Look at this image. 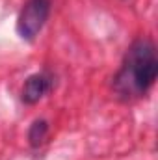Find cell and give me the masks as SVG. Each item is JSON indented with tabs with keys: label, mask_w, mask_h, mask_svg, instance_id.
Masks as SVG:
<instances>
[{
	"label": "cell",
	"mask_w": 158,
	"mask_h": 160,
	"mask_svg": "<svg viewBox=\"0 0 158 160\" xmlns=\"http://www.w3.org/2000/svg\"><path fill=\"white\" fill-rule=\"evenodd\" d=\"M50 89H52V77L48 73H36L26 78L24 86H22L21 99L26 104H36Z\"/></svg>",
	"instance_id": "3957f363"
},
{
	"label": "cell",
	"mask_w": 158,
	"mask_h": 160,
	"mask_svg": "<svg viewBox=\"0 0 158 160\" xmlns=\"http://www.w3.org/2000/svg\"><path fill=\"white\" fill-rule=\"evenodd\" d=\"M50 15V0H26L17 19V34L24 41H34Z\"/></svg>",
	"instance_id": "7a4b0ae2"
},
{
	"label": "cell",
	"mask_w": 158,
	"mask_h": 160,
	"mask_svg": "<svg viewBox=\"0 0 158 160\" xmlns=\"http://www.w3.org/2000/svg\"><path fill=\"white\" fill-rule=\"evenodd\" d=\"M48 136V123L45 119H37L32 123L30 130H28V140H30V145L32 147H39L45 143Z\"/></svg>",
	"instance_id": "277c9868"
},
{
	"label": "cell",
	"mask_w": 158,
	"mask_h": 160,
	"mask_svg": "<svg viewBox=\"0 0 158 160\" xmlns=\"http://www.w3.org/2000/svg\"><path fill=\"white\" fill-rule=\"evenodd\" d=\"M158 75V58L155 43L147 38L130 45L125 56V63L116 77V89L119 95L130 99L147 93Z\"/></svg>",
	"instance_id": "6da1fadb"
}]
</instances>
